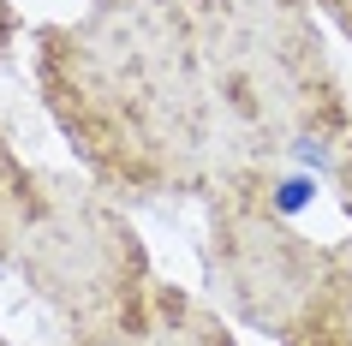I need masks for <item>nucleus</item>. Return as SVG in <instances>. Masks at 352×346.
Segmentation results:
<instances>
[{"label":"nucleus","mask_w":352,"mask_h":346,"mask_svg":"<svg viewBox=\"0 0 352 346\" xmlns=\"http://www.w3.org/2000/svg\"><path fill=\"white\" fill-rule=\"evenodd\" d=\"M48 197H54V180H42L36 167H24L12 155V144L0 138V269H19L24 239L42 221Z\"/></svg>","instance_id":"4"},{"label":"nucleus","mask_w":352,"mask_h":346,"mask_svg":"<svg viewBox=\"0 0 352 346\" xmlns=\"http://www.w3.org/2000/svg\"><path fill=\"white\" fill-rule=\"evenodd\" d=\"M316 269L322 251L293 233V215L269 191V167H233L215 180V287L251 328L287 334Z\"/></svg>","instance_id":"2"},{"label":"nucleus","mask_w":352,"mask_h":346,"mask_svg":"<svg viewBox=\"0 0 352 346\" xmlns=\"http://www.w3.org/2000/svg\"><path fill=\"white\" fill-rule=\"evenodd\" d=\"M12 42H19V12H12V0H0V66L12 54Z\"/></svg>","instance_id":"5"},{"label":"nucleus","mask_w":352,"mask_h":346,"mask_svg":"<svg viewBox=\"0 0 352 346\" xmlns=\"http://www.w3.org/2000/svg\"><path fill=\"white\" fill-rule=\"evenodd\" d=\"M72 346H239V334L221 323V310H209L186 287L149 281L131 305H120L96 328H78Z\"/></svg>","instance_id":"3"},{"label":"nucleus","mask_w":352,"mask_h":346,"mask_svg":"<svg viewBox=\"0 0 352 346\" xmlns=\"http://www.w3.org/2000/svg\"><path fill=\"white\" fill-rule=\"evenodd\" d=\"M36 84L102 191H215L227 131L186 0H96L36 30Z\"/></svg>","instance_id":"1"},{"label":"nucleus","mask_w":352,"mask_h":346,"mask_svg":"<svg viewBox=\"0 0 352 346\" xmlns=\"http://www.w3.org/2000/svg\"><path fill=\"white\" fill-rule=\"evenodd\" d=\"M0 346H6V340H0Z\"/></svg>","instance_id":"6"}]
</instances>
